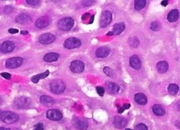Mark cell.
Returning a JSON list of instances; mask_svg holds the SVG:
<instances>
[{"instance_id":"obj_31","label":"cell","mask_w":180,"mask_h":130,"mask_svg":"<svg viewBox=\"0 0 180 130\" xmlns=\"http://www.w3.org/2000/svg\"><path fill=\"white\" fill-rule=\"evenodd\" d=\"M135 130H148V128L145 124H140L135 126Z\"/></svg>"},{"instance_id":"obj_5","label":"cell","mask_w":180,"mask_h":130,"mask_svg":"<svg viewBox=\"0 0 180 130\" xmlns=\"http://www.w3.org/2000/svg\"><path fill=\"white\" fill-rule=\"evenodd\" d=\"M30 100L29 98L26 97H20L17 98L14 100V105L17 108L23 109L28 107L30 104Z\"/></svg>"},{"instance_id":"obj_44","label":"cell","mask_w":180,"mask_h":130,"mask_svg":"<svg viewBox=\"0 0 180 130\" xmlns=\"http://www.w3.org/2000/svg\"><path fill=\"white\" fill-rule=\"evenodd\" d=\"M93 20H94V16H92V19L90 20V21H91V22H90V23H92V22H93Z\"/></svg>"},{"instance_id":"obj_10","label":"cell","mask_w":180,"mask_h":130,"mask_svg":"<svg viewBox=\"0 0 180 130\" xmlns=\"http://www.w3.org/2000/svg\"><path fill=\"white\" fill-rule=\"evenodd\" d=\"M73 124L78 130H86L88 127V121L83 118H76L74 120Z\"/></svg>"},{"instance_id":"obj_8","label":"cell","mask_w":180,"mask_h":130,"mask_svg":"<svg viewBox=\"0 0 180 130\" xmlns=\"http://www.w3.org/2000/svg\"><path fill=\"white\" fill-rule=\"evenodd\" d=\"M84 64L80 60H74L71 63L70 69L75 73H80L84 69Z\"/></svg>"},{"instance_id":"obj_6","label":"cell","mask_w":180,"mask_h":130,"mask_svg":"<svg viewBox=\"0 0 180 130\" xmlns=\"http://www.w3.org/2000/svg\"><path fill=\"white\" fill-rule=\"evenodd\" d=\"M81 45L80 40L76 38H69L65 40L64 46L65 48L72 49L80 47Z\"/></svg>"},{"instance_id":"obj_13","label":"cell","mask_w":180,"mask_h":130,"mask_svg":"<svg viewBox=\"0 0 180 130\" xmlns=\"http://www.w3.org/2000/svg\"><path fill=\"white\" fill-rule=\"evenodd\" d=\"M51 22L50 17L47 16H43L40 17L35 22V25L37 27L42 29L48 26Z\"/></svg>"},{"instance_id":"obj_27","label":"cell","mask_w":180,"mask_h":130,"mask_svg":"<svg viewBox=\"0 0 180 130\" xmlns=\"http://www.w3.org/2000/svg\"><path fill=\"white\" fill-rule=\"evenodd\" d=\"M179 90V87L178 85L172 83L168 87V91L172 95H175Z\"/></svg>"},{"instance_id":"obj_46","label":"cell","mask_w":180,"mask_h":130,"mask_svg":"<svg viewBox=\"0 0 180 130\" xmlns=\"http://www.w3.org/2000/svg\"><path fill=\"white\" fill-rule=\"evenodd\" d=\"M1 98H0V103H1Z\"/></svg>"},{"instance_id":"obj_3","label":"cell","mask_w":180,"mask_h":130,"mask_svg":"<svg viewBox=\"0 0 180 130\" xmlns=\"http://www.w3.org/2000/svg\"><path fill=\"white\" fill-rule=\"evenodd\" d=\"M74 24V21L71 17H65L58 22V27L62 31H68L72 29Z\"/></svg>"},{"instance_id":"obj_12","label":"cell","mask_w":180,"mask_h":130,"mask_svg":"<svg viewBox=\"0 0 180 130\" xmlns=\"http://www.w3.org/2000/svg\"><path fill=\"white\" fill-rule=\"evenodd\" d=\"M56 39V37L50 33H45L40 36L39 40L40 43L42 44H49L54 42Z\"/></svg>"},{"instance_id":"obj_19","label":"cell","mask_w":180,"mask_h":130,"mask_svg":"<svg viewBox=\"0 0 180 130\" xmlns=\"http://www.w3.org/2000/svg\"><path fill=\"white\" fill-rule=\"evenodd\" d=\"M40 102L46 106H50L55 103V100L50 96L42 95L40 97Z\"/></svg>"},{"instance_id":"obj_40","label":"cell","mask_w":180,"mask_h":130,"mask_svg":"<svg viewBox=\"0 0 180 130\" xmlns=\"http://www.w3.org/2000/svg\"><path fill=\"white\" fill-rule=\"evenodd\" d=\"M161 5H163L164 6H166L167 5H168V1H163L161 2Z\"/></svg>"},{"instance_id":"obj_35","label":"cell","mask_w":180,"mask_h":130,"mask_svg":"<svg viewBox=\"0 0 180 130\" xmlns=\"http://www.w3.org/2000/svg\"><path fill=\"white\" fill-rule=\"evenodd\" d=\"M27 4L30 5H37L40 3L39 0H27L26 1Z\"/></svg>"},{"instance_id":"obj_14","label":"cell","mask_w":180,"mask_h":130,"mask_svg":"<svg viewBox=\"0 0 180 130\" xmlns=\"http://www.w3.org/2000/svg\"><path fill=\"white\" fill-rule=\"evenodd\" d=\"M128 122L125 117L121 116H117L113 121V124L115 128L121 129L125 128L127 125Z\"/></svg>"},{"instance_id":"obj_22","label":"cell","mask_w":180,"mask_h":130,"mask_svg":"<svg viewBox=\"0 0 180 130\" xmlns=\"http://www.w3.org/2000/svg\"><path fill=\"white\" fill-rule=\"evenodd\" d=\"M179 18V12L176 9H174L171 11L167 15V19L171 22H175Z\"/></svg>"},{"instance_id":"obj_41","label":"cell","mask_w":180,"mask_h":130,"mask_svg":"<svg viewBox=\"0 0 180 130\" xmlns=\"http://www.w3.org/2000/svg\"><path fill=\"white\" fill-rule=\"evenodd\" d=\"M28 33H29L28 31H26V30H22V31H21V34L22 35H27Z\"/></svg>"},{"instance_id":"obj_30","label":"cell","mask_w":180,"mask_h":130,"mask_svg":"<svg viewBox=\"0 0 180 130\" xmlns=\"http://www.w3.org/2000/svg\"><path fill=\"white\" fill-rule=\"evenodd\" d=\"M161 27V24L160 22H159L158 21L153 22L150 25V29L152 30L156 31L160 30Z\"/></svg>"},{"instance_id":"obj_21","label":"cell","mask_w":180,"mask_h":130,"mask_svg":"<svg viewBox=\"0 0 180 130\" xmlns=\"http://www.w3.org/2000/svg\"><path fill=\"white\" fill-rule=\"evenodd\" d=\"M135 100L138 104L140 105H145L147 102L146 96L142 93L135 94Z\"/></svg>"},{"instance_id":"obj_2","label":"cell","mask_w":180,"mask_h":130,"mask_svg":"<svg viewBox=\"0 0 180 130\" xmlns=\"http://www.w3.org/2000/svg\"><path fill=\"white\" fill-rule=\"evenodd\" d=\"M50 88L53 93L59 95L64 92L65 90V83L63 81L60 79H55L50 83Z\"/></svg>"},{"instance_id":"obj_9","label":"cell","mask_w":180,"mask_h":130,"mask_svg":"<svg viewBox=\"0 0 180 130\" xmlns=\"http://www.w3.org/2000/svg\"><path fill=\"white\" fill-rule=\"evenodd\" d=\"M46 117L50 120L58 121L62 119L63 115L60 110L56 109H51L47 111Z\"/></svg>"},{"instance_id":"obj_34","label":"cell","mask_w":180,"mask_h":130,"mask_svg":"<svg viewBox=\"0 0 180 130\" xmlns=\"http://www.w3.org/2000/svg\"><path fill=\"white\" fill-rule=\"evenodd\" d=\"M104 89L102 87L98 86L96 87V92L100 96H103L104 94Z\"/></svg>"},{"instance_id":"obj_11","label":"cell","mask_w":180,"mask_h":130,"mask_svg":"<svg viewBox=\"0 0 180 130\" xmlns=\"http://www.w3.org/2000/svg\"><path fill=\"white\" fill-rule=\"evenodd\" d=\"M15 48V44L12 41H6L0 45V51L4 53H7L12 51Z\"/></svg>"},{"instance_id":"obj_7","label":"cell","mask_w":180,"mask_h":130,"mask_svg":"<svg viewBox=\"0 0 180 130\" xmlns=\"http://www.w3.org/2000/svg\"><path fill=\"white\" fill-rule=\"evenodd\" d=\"M112 20V14L109 11H104L101 15L100 26L102 27H105L109 25Z\"/></svg>"},{"instance_id":"obj_18","label":"cell","mask_w":180,"mask_h":130,"mask_svg":"<svg viewBox=\"0 0 180 130\" xmlns=\"http://www.w3.org/2000/svg\"><path fill=\"white\" fill-rule=\"evenodd\" d=\"M31 19L30 16L25 14H21L16 17V22L21 24H27L31 21Z\"/></svg>"},{"instance_id":"obj_38","label":"cell","mask_w":180,"mask_h":130,"mask_svg":"<svg viewBox=\"0 0 180 130\" xmlns=\"http://www.w3.org/2000/svg\"><path fill=\"white\" fill-rule=\"evenodd\" d=\"M34 130H44L43 125L42 124H41V123L37 124L36 125H35V127H34Z\"/></svg>"},{"instance_id":"obj_1","label":"cell","mask_w":180,"mask_h":130,"mask_svg":"<svg viewBox=\"0 0 180 130\" xmlns=\"http://www.w3.org/2000/svg\"><path fill=\"white\" fill-rule=\"evenodd\" d=\"M1 120L6 124H12L19 120V116L14 112L4 111L1 114Z\"/></svg>"},{"instance_id":"obj_42","label":"cell","mask_w":180,"mask_h":130,"mask_svg":"<svg viewBox=\"0 0 180 130\" xmlns=\"http://www.w3.org/2000/svg\"><path fill=\"white\" fill-rule=\"evenodd\" d=\"M0 130H10V129L6 127H0Z\"/></svg>"},{"instance_id":"obj_20","label":"cell","mask_w":180,"mask_h":130,"mask_svg":"<svg viewBox=\"0 0 180 130\" xmlns=\"http://www.w3.org/2000/svg\"><path fill=\"white\" fill-rule=\"evenodd\" d=\"M59 55L56 53H49L45 54L44 56V60L46 62H53L58 60Z\"/></svg>"},{"instance_id":"obj_15","label":"cell","mask_w":180,"mask_h":130,"mask_svg":"<svg viewBox=\"0 0 180 130\" xmlns=\"http://www.w3.org/2000/svg\"><path fill=\"white\" fill-rule=\"evenodd\" d=\"M130 66L136 70L140 69L141 66V61L138 56L134 55L132 56L130 59Z\"/></svg>"},{"instance_id":"obj_23","label":"cell","mask_w":180,"mask_h":130,"mask_svg":"<svg viewBox=\"0 0 180 130\" xmlns=\"http://www.w3.org/2000/svg\"><path fill=\"white\" fill-rule=\"evenodd\" d=\"M49 70H46L45 72L42 73H40L39 74L34 75L32 77H31V81L34 83H37L40 79H44L46 77H47L48 75H49Z\"/></svg>"},{"instance_id":"obj_4","label":"cell","mask_w":180,"mask_h":130,"mask_svg":"<svg viewBox=\"0 0 180 130\" xmlns=\"http://www.w3.org/2000/svg\"><path fill=\"white\" fill-rule=\"evenodd\" d=\"M23 59L21 57H13L6 61L5 66L7 69H15L20 66L23 63Z\"/></svg>"},{"instance_id":"obj_36","label":"cell","mask_w":180,"mask_h":130,"mask_svg":"<svg viewBox=\"0 0 180 130\" xmlns=\"http://www.w3.org/2000/svg\"><path fill=\"white\" fill-rule=\"evenodd\" d=\"M1 75L6 79H10L11 78V75L10 73H7V72H4V73H1Z\"/></svg>"},{"instance_id":"obj_28","label":"cell","mask_w":180,"mask_h":130,"mask_svg":"<svg viewBox=\"0 0 180 130\" xmlns=\"http://www.w3.org/2000/svg\"><path fill=\"white\" fill-rule=\"evenodd\" d=\"M146 2L145 0H135V10H142L145 6Z\"/></svg>"},{"instance_id":"obj_24","label":"cell","mask_w":180,"mask_h":130,"mask_svg":"<svg viewBox=\"0 0 180 130\" xmlns=\"http://www.w3.org/2000/svg\"><path fill=\"white\" fill-rule=\"evenodd\" d=\"M107 90L112 94H117L120 90V87L117 84L113 82H109L107 85Z\"/></svg>"},{"instance_id":"obj_25","label":"cell","mask_w":180,"mask_h":130,"mask_svg":"<svg viewBox=\"0 0 180 130\" xmlns=\"http://www.w3.org/2000/svg\"><path fill=\"white\" fill-rule=\"evenodd\" d=\"M168 68V64L165 61H162L157 64V70L161 73H164Z\"/></svg>"},{"instance_id":"obj_33","label":"cell","mask_w":180,"mask_h":130,"mask_svg":"<svg viewBox=\"0 0 180 130\" xmlns=\"http://www.w3.org/2000/svg\"><path fill=\"white\" fill-rule=\"evenodd\" d=\"M130 104H128V103H125L124 104L123 106L122 107H120V108L118 110V113H122L124 112V110L127 109H128L130 108Z\"/></svg>"},{"instance_id":"obj_43","label":"cell","mask_w":180,"mask_h":130,"mask_svg":"<svg viewBox=\"0 0 180 130\" xmlns=\"http://www.w3.org/2000/svg\"><path fill=\"white\" fill-rule=\"evenodd\" d=\"M177 108H178V110H180V102L178 103V105H177Z\"/></svg>"},{"instance_id":"obj_45","label":"cell","mask_w":180,"mask_h":130,"mask_svg":"<svg viewBox=\"0 0 180 130\" xmlns=\"http://www.w3.org/2000/svg\"><path fill=\"white\" fill-rule=\"evenodd\" d=\"M131 130V129H126V130Z\"/></svg>"},{"instance_id":"obj_29","label":"cell","mask_w":180,"mask_h":130,"mask_svg":"<svg viewBox=\"0 0 180 130\" xmlns=\"http://www.w3.org/2000/svg\"><path fill=\"white\" fill-rule=\"evenodd\" d=\"M103 72L105 74L110 77L113 78L115 77V73L113 69H112L109 67L105 66L103 69Z\"/></svg>"},{"instance_id":"obj_37","label":"cell","mask_w":180,"mask_h":130,"mask_svg":"<svg viewBox=\"0 0 180 130\" xmlns=\"http://www.w3.org/2000/svg\"><path fill=\"white\" fill-rule=\"evenodd\" d=\"M82 4L84 6H89L90 5H92L93 3V1H82Z\"/></svg>"},{"instance_id":"obj_32","label":"cell","mask_w":180,"mask_h":130,"mask_svg":"<svg viewBox=\"0 0 180 130\" xmlns=\"http://www.w3.org/2000/svg\"><path fill=\"white\" fill-rule=\"evenodd\" d=\"M14 10V8L11 6H6L4 9V12L6 14H11Z\"/></svg>"},{"instance_id":"obj_26","label":"cell","mask_w":180,"mask_h":130,"mask_svg":"<svg viewBox=\"0 0 180 130\" xmlns=\"http://www.w3.org/2000/svg\"><path fill=\"white\" fill-rule=\"evenodd\" d=\"M152 110L154 113L157 116L164 115L165 114V110L162 105H155L152 107Z\"/></svg>"},{"instance_id":"obj_16","label":"cell","mask_w":180,"mask_h":130,"mask_svg":"<svg viewBox=\"0 0 180 130\" xmlns=\"http://www.w3.org/2000/svg\"><path fill=\"white\" fill-rule=\"evenodd\" d=\"M110 49L107 46H101L96 50L95 54L98 58H105L109 54Z\"/></svg>"},{"instance_id":"obj_17","label":"cell","mask_w":180,"mask_h":130,"mask_svg":"<svg viewBox=\"0 0 180 130\" xmlns=\"http://www.w3.org/2000/svg\"><path fill=\"white\" fill-rule=\"evenodd\" d=\"M125 29V25L123 22L117 23L113 26V30L112 31L113 35H120Z\"/></svg>"},{"instance_id":"obj_39","label":"cell","mask_w":180,"mask_h":130,"mask_svg":"<svg viewBox=\"0 0 180 130\" xmlns=\"http://www.w3.org/2000/svg\"><path fill=\"white\" fill-rule=\"evenodd\" d=\"M9 32H10V34H16V33H18L19 32V30L16 29H10L9 30Z\"/></svg>"}]
</instances>
